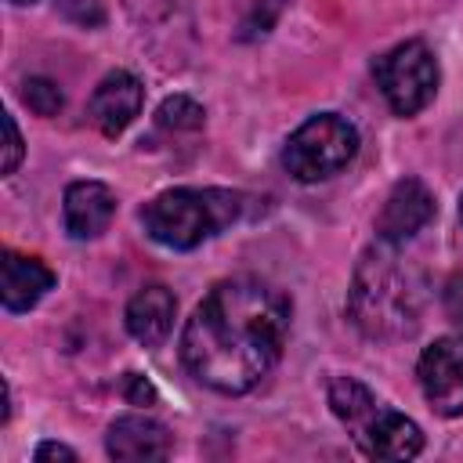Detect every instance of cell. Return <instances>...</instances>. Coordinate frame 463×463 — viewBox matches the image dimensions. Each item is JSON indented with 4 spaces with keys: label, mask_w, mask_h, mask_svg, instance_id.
Here are the masks:
<instances>
[{
    "label": "cell",
    "mask_w": 463,
    "mask_h": 463,
    "mask_svg": "<svg viewBox=\"0 0 463 463\" xmlns=\"http://www.w3.org/2000/svg\"><path fill=\"white\" fill-rule=\"evenodd\" d=\"M373 76L398 116H416L438 90V58L423 40H405L376 58Z\"/></svg>",
    "instance_id": "6"
},
{
    "label": "cell",
    "mask_w": 463,
    "mask_h": 463,
    "mask_svg": "<svg viewBox=\"0 0 463 463\" xmlns=\"http://www.w3.org/2000/svg\"><path fill=\"white\" fill-rule=\"evenodd\" d=\"M459 213H463V203H459Z\"/></svg>",
    "instance_id": "21"
},
{
    "label": "cell",
    "mask_w": 463,
    "mask_h": 463,
    "mask_svg": "<svg viewBox=\"0 0 463 463\" xmlns=\"http://www.w3.org/2000/svg\"><path fill=\"white\" fill-rule=\"evenodd\" d=\"M430 217H434V195H430V188L420 177H402L391 188V195H387V203H383V210L376 217V235L387 246H402Z\"/></svg>",
    "instance_id": "8"
},
{
    "label": "cell",
    "mask_w": 463,
    "mask_h": 463,
    "mask_svg": "<svg viewBox=\"0 0 463 463\" xmlns=\"http://www.w3.org/2000/svg\"><path fill=\"white\" fill-rule=\"evenodd\" d=\"M347 307L354 326L376 340H402L420 326V293L387 242L362 253Z\"/></svg>",
    "instance_id": "2"
},
{
    "label": "cell",
    "mask_w": 463,
    "mask_h": 463,
    "mask_svg": "<svg viewBox=\"0 0 463 463\" xmlns=\"http://www.w3.org/2000/svg\"><path fill=\"white\" fill-rule=\"evenodd\" d=\"M289 333V297L253 275L221 279L192 311L181 333L184 369L221 391H253L282 358Z\"/></svg>",
    "instance_id": "1"
},
{
    "label": "cell",
    "mask_w": 463,
    "mask_h": 463,
    "mask_svg": "<svg viewBox=\"0 0 463 463\" xmlns=\"http://www.w3.org/2000/svg\"><path fill=\"white\" fill-rule=\"evenodd\" d=\"M445 311H449V318H452V326H456V333L463 340V275H456L449 282V289H445Z\"/></svg>",
    "instance_id": "18"
},
{
    "label": "cell",
    "mask_w": 463,
    "mask_h": 463,
    "mask_svg": "<svg viewBox=\"0 0 463 463\" xmlns=\"http://www.w3.org/2000/svg\"><path fill=\"white\" fill-rule=\"evenodd\" d=\"M246 199L228 188H170L141 210L145 232L166 250H195L242 217Z\"/></svg>",
    "instance_id": "3"
},
{
    "label": "cell",
    "mask_w": 463,
    "mask_h": 463,
    "mask_svg": "<svg viewBox=\"0 0 463 463\" xmlns=\"http://www.w3.org/2000/svg\"><path fill=\"white\" fill-rule=\"evenodd\" d=\"M123 398L130 402V405H156V387L145 380V376H137V373H127L123 376Z\"/></svg>",
    "instance_id": "16"
},
{
    "label": "cell",
    "mask_w": 463,
    "mask_h": 463,
    "mask_svg": "<svg viewBox=\"0 0 463 463\" xmlns=\"http://www.w3.org/2000/svg\"><path fill=\"white\" fill-rule=\"evenodd\" d=\"M36 463H51V459H65V463H76V452L69 445H58V441H43L36 452H33Z\"/></svg>",
    "instance_id": "19"
},
{
    "label": "cell",
    "mask_w": 463,
    "mask_h": 463,
    "mask_svg": "<svg viewBox=\"0 0 463 463\" xmlns=\"http://www.w3.org/2000/svg\"><path fill=\"white\" fill-rule=\"evenodd\" d=\"M416 376L438 416H463V340L441 336L427 344L416 362Z\"/></svg>",
    "instance_id": "7"
},
{
    "label": "cell",
    "mask_w": 463,
    "mask_h": 463,
    "mask_svg": "<svg viewBox=\"0 0 463 463\" xmlns=\"http://www.w3.org/2000/svg\"><path fill=\"white\" fill-rule=\"evenodd\" d=\"M65 232L72 239H98L116 217V195L101 181H72L65 188Z\"/></svg>",
    "instance_id": "11"
},
{
    "label": "cell",
    "mask_w": 463,
    "mask_h": 463,
    "mask_svg": "<svg viewBox=\"0 0 463 463\" xmlns=\"http://www.w3.org/2000/svg\"><path fill=\"white\" fill-rule=\"evenodd\" d=\"M156 119H159V127H166V130H199L203 119H206V112H203V105H195L192 98L174 94V98H166V101L159 105Z\"/></svg>",
    "instance_id": "14"
},
{
    "label": "cell",
    "mask_w": 463,
    "mask_h": 463,
    "mask_svg": "<svg viewBox=\"0 0 463 463\" xmlns=\"http://www.w3.org/2000/svg\"><path fill=\"white\" fill-rule=\"evenodd\" d=\"M141 101H145V90H141L137 76H130L127 69H116L94 87L87 112H90V123L105 137H116L134 123V116L141 112Z\"/></svg>",
    "instance_id": "9"
},
{
    "label": "cell",
    "mask_w": 463,
    "mask_h": 463,
    "mask_svg": "<svg viewBox=\"0 0 463 463\" xmlns=\"http://www.w3.org/2000/svg\"><path fill=\"white\" fill-rule=\"evenodd\" d=\"M170 430L152 416H119L105 434V452L112 459L134 463V459H166L170 456Z\"/></svg>",
    "instance_id": "10"
},
{
    "label": "cell",
    "mask_w": 463,
    "mask_h": 463,
    "mask_svg": "<svg viewBox=\"0 0 463 463\" xmlns=\"http://www.w3.org/2000/svg\"><path fill=\"white\" fill-rule=\"evenodd\" d=\"M22 101L36 112V116H58V109H61V90H58V83L54 80H43V76H33V80H25L22 83Z\"/></svg>",
    "instance_id": "15"
},
{
    "label": "cell",
    "mask_w": 463,
    "mask_h": 463,
    "mask_svg": "<svg viewBox=\"0 0 463 463\" xmlns=\"http://www.w3.org/2000/svg\"><path fill=\"white\" fill-rule=\"evenodd\" d=\"M11 4H33V0H11Z\"/></svg>",
    "instance_id": "20"
},
{
    "label": "cell",
    "mask_w": 463,
    "mask_h": 463,
    "mask_svg": "<svg viewBox=\"0 0 463 463\" xmlns=\"http://www.w3.org/2000/svg\"><path fill=\"white\" fill-rule=\"evenodd\" d=\"M174 311H177V300H174V293L166 289V286H145V289H137L134 297H130V304H127V333L137 340V344H145V347H156L166 333H170V326H174Z\"/></svg>",
    "instance_id": "13"
},
{
    "label": "cell",
    "mask_w": 463,
    "mask_h": 463,
    "mask_svg": "<svg viewBox=\"0 0 463 463\" xmlns=\"http://www.w3.org/2000/svg\"><path fill=\"white\" fill-rule=\"evenodd\" d=\"M329 409L369 459H412L423 449V430L351 376L329 380Z\"/></svg>",
    "instance_id": "4"
},
{
    "label": "cell",
    "mask_w": 463,
    "mask_h": 463,
    "mask_svg": "<svg viewBox=\"0 0 463 463\" xmlns=\"http://www.w3.org/2000/svg\"><path fill=\"white\" fill-rule=\"evenodd\" d=\"M4 282H0V297H4V307L11 315L18 311H29L40 304V297L54 286V271L36 260V257H25V253H14V250H4Z\"/></svg>",
    "instance_id": "12"
},
{
    "label": "cell",
    "mask_w": 463,
    "mask_h": 463,
    "mask_svg": "<svg viewBox=\"0 0 463 463\" xmlns=\"http://www.w3.org/2000/svg\"><path fill=\"white\" fill-rule=\"evenodd\" d=\"M354 152H358V130L336 112H318L289 134L282 148V166L289 170V177L311 184L340 174L354 159Z\"/></svg>",
    "instance_id": "5"
},
{
    "label": "cell",
    "mask_w": 463,
    "mask_h": 463,
    "mask_svg": "<svg viewBox=\"0 0 463 463\" xmlns=\"http://www.w3.org/2000/svg\"><path fill=\"white\" fill-rule=\"evenodd\" d=\"M4 134H7V145H4V174H14L18 163H22V134L14 127V116H4Z\"/></svg>",
    "instance_id": "17"
}]
</instances>
